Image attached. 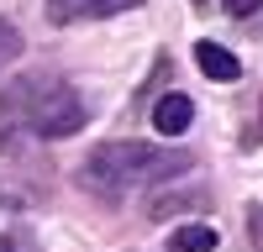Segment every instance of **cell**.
<instances>
[{
    "label": "cell",
    "instance_id": "5b68a950",
    "mask_svg": "<svg viewBox=\"0 0 263 252\" xmlns=\"http://www.w3.org/2000/svg\"><path fill=\"white\" fill-rule=\"evenodd\" d=\"M190 121H195V100H190V95H163L158 105H153V126H158L163 137L190 132Z\"/></svg>",
    "mask_w": 263,
    "mask_h": 252
},
{
    "label": "cell",
    "instance_id": "30bf717a",
    "mask_svg": "<svg viewBox=\"0 0 263 252\" xmlns=\"http://www.w3.org/2000/svg\"><path fill=\"white\" fill-rule=\"evenodd\" d=\"M137 0H90V11L84 16H116V11H132Z\"/></svg>",
    "mask_w": 263,
    "mask_h": 252
},
{
    "label": "cell",
    "instance_id": "ba28073f",
    "mask_svg": "<svg viewBox=\"0 0 263 252\" xmlns=\"http://www.w3.org/2000/svg\"><path fill=\"white\" fill-rule=\"evenodd\" d=\"M21 53H27V42H21V32L11 27V21H0V69H6V63H16Z\"/></svg>",
    "mask_w": 263,
    "mask_h": 252
},
{
    "label": "cell",
    "instance_id": "7c38bea8",
    "mask_svg": "<svg viewBox=\"0 0 263 252\" xmlns=\"http://www.w3.org/2000/svg\"><path fill=\"white\" fill-rule=\"evenodd\" d=\"M227 6V16H253V11H263V0H221Z\"/></svg>",
    "mask_w": 263,
    "mask_h": 252
},
{
    "label": "cell",
    "instance_id": "52a82bcc",
    "mask_svg": "<svg viewBox=\"0 0 263 252\" xmlns=\"http://www.w3.org/2000/svg\"><path fill=\"white\" fill-rule=\"evenodd\" d=\"M168 247L174 252H211L216 247V231L211 226H174L168 231Z\"/></svg>",
    "mask_w": 263,
    "mask_h": 252
},
{
    "label": "cell",
    "instance_id": "9c48e42d",
    "mask_svg": "<svg viewBox=\"0 0 263 252\" xmlns=\"http://www.w3.org/2000/svg\"><path fill=\"white\" fill-rule=\"evenodd\" d=\"M84 11H90V0H48V16L53 21H79Z\"/></svg>",
    "mask_w": 263,
    "mask_h": 252
},
{
    "label": "cell",
    "instance_id": "5bb4252c",
    "mask_svg": "<svg viewBox=\"0 0 263 252\" xmlns=\"http://www.w3.org/2000/svg\"><path fill=\"white\" fill-rule=\"evenodd\" d=\"M195 6H205V0H195Z\"/></svg>",
    "mask_w": 263,
    "mask_h": 252
},
{
    "label": "cell",
    "instance_id": "3957f363",
    "mask_svg": "<svg viewBox=\"0 0 263 252\" xmlns=\"http://www.w3.org/2000/svg\"><path fill=\"white\" fill-rule=\"evenodd\" d=\"M48 74H27V79H16V84H6L0 90V126H11L16 116H21V126H27V116H32V105L42 100V90H48Z\"/></svg>",
    "mask_w": 263,
    "mask_h": 252
},
{
    "label": "cell",
    "instance_id": "6da1fadb",
    "mask_svg": "<svg viewBox=\"0 0 263 252\" xmlns=\"http://www.w3.org/2000/svg\"><path fill=\"white\" fill-rule=\"evenodd\" d=\"M174 174H190V153L179 147H147V142H105L95 147L79 168L84 189H105V195H121L132 184H168Z\"/></svg>",
    "mask_w": 263,
    "mask_h": 252
},
{
    "label": "cell",
    "instance_id": "8992f818",
    "mask_svg": "<svg viewBox=\"0 0 263 252\" xmlns=\"http://www.w3.org/2000/svg\"><path fill=\"white\" fill-rule=\"evenodd\" d=\"M211 205V195H205V189H174V195H158V200H147V216H179V210H205Z\"/></svg>",
    "mask_w": 263,
    "mask_h": 252
},
{
    "label": "cell",
    "instance_id": "7a4b0ae2",
    "mask_svg": "<svg viewBox=\"0 0 263 252\" xmlns=\"http://www.w3.org/2000/svg\"><path fill=\"white\" fill-rule=\"evenodd\" d=\"M84 116H90V111H84V100L69 90V84H48V95L32 105L27 126H32L37 137H48V142H53V137H74L79 126H84Z\"/></svg>",
    "mask_w": 263,
    "mask_h": 252
},
{
    "label": "cell",
    "instance_id": "4fadbf2b",
    "mask_svg": "<svg viewBox=\"0 0 263 252\" xmlns=\"http://www.w3.org/2000/svg\"><path fill=\"white\" fill-rule=\"evenodd\" d=\"M0 252H21V247H16V237H0Z\"/></svg>",
    "mask_w": 263,
    "mask_h": 252
},
{
    "label": "cell",
    "instance_id": "8fae6325",
    "mask_svg": "<svg viewBox=\"0 0 263 252\" xmlns=\"http://www.w3.org/2000/svg\"><path fill=\"white\" fill-rule=\"evenodd\" d=\"M248 231H253V252H263V205H248Z\"/></svg>",
    "mask_w": 263,
    "mask_h": 252
},
{
    "label": "cell",
    "instance_id": "277c9868",
    "mask_svg": "<svg viewBox=\"0 0 263 252\" xmlns=\"http://www.w3.org/2000/svg\"><path fill=\"white\" fill-rule=\"evenodd\" d=\"M195 63H200V74H205V79H216V84H232L237 74H242L237 53H227L221 42H195Z\"/></svg>",
    "mask_w": 263,
    "mask_h": 252
}]
</instances>
